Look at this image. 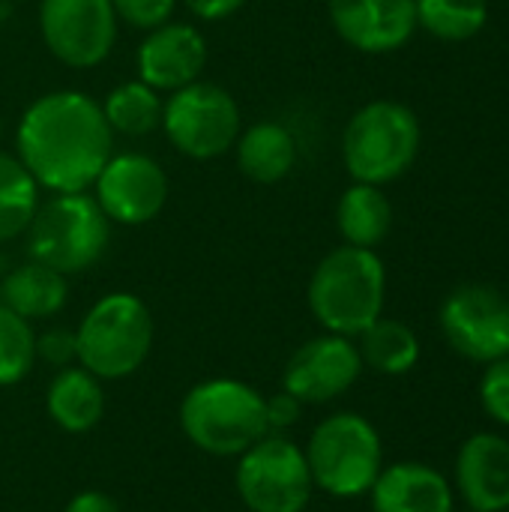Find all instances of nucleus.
<instances>
[{
  "label": "nucleus",
  "mask_w": 509,
  "mask_h": 512,
  "mask_svg": "<svg viewBox=\"0 0 509 512\" xmlns=\"http://www.w3.org/2000/svg\"><path fill=\"white\" fill-rule=\"evenodd\" d=\"M237 168L252 183H279L297 165V138L279 120H258L246 126L234 144Z\"/></svg>",
  "instance_id": "19"
},
{
  "label": "nucleus",
  "mask_w": 509,
  "mask_h": 512,
  "mask_svg": "<svg viewBox=\"0 0 509 512\" xmlns=\"http://www.w3.org/2000/svg\"><path fill=\"white\" fill-rule=\"evenodd\" d=\"M102 114L114 135L126 138H144L162 126V93L147 87L144 81H123L117 84L102 102Z\"/></svg>",
  "instance_id": "22"
},
{
  "label": "nucleus",
  "mask_w": 509,
  "mask_h": 512,
  "mask_svg": "<svg viewBox=\"0 0 509 512\" xmlns=\"http://www.w3.org/2000/svg\"><path fill=\"white\" fill-rule=\"evenodd\" d=\"M183 3L201 21H222V18H231L234 12H240L249 0H183Z\"/></svg>",
  "instance_id": "31"
},
{
  "label": "nucleus",
  "mask_w": 509,
  "mask_h": 512,
  "mask_svg": "<svg viewBox=\"0 0 509 512\" xmlns=\"http://www.w3.org/2000/svg\"><path fill=\"white\" fill-rule=\"evenodd\" d=\"M36 366V333L21 315L0 306V387L21 384Z\"/></svg>",
  "instance_id": "26"
},
{
  "label": "nucleus",
  "mask_w": 509,
  "mask_h": 512,
  "mask_svg": "<svg viewBox=\"0 0 509 512\" xmlns=\"http://www.w3.org/2000/svg\"><path fill=\"white\" fill-rule=\"evenodd\" d=\"M303 453L315 489L342 501L369 495L384 468L381 435L366 417L351 411L321 420Z\"/></svg>",
  "instance_id": "7"
},
{
  "label": "nucleus",
  "mask_w": 509,
  "mask_h": 512,
  "mask_svg": "<svg viewBox=\"0 0 509 512\" xmlns=\"http://www.w3.org/2000/svg\"><path fill=\"white\" fill-rule=\"evenodd\" d=\"M327 12L339 39L363 54L399 51L417 30L414 0H327Z\"/></svg>",
  "instance_id": "15"
},
{
  "label": "nucleus",
  "mask_w": 509,
  "mask_h": 512,
  "mask_svg": "<svg viewBox=\"0 0 509 512\" xmlns=\"http://www.w3.org/2000/svg\"><path fill=\"white\" fill-rule=\"evenodd\" d=\"M363 372V357L348 336L324 333L294 351L282 372V390L303 405H327L348 393Z\"/></svg>",
  "instance_id": "13"
},
{
  "label": "nucleus",
  "mask_w": 509,
  "mask_h": 512,
  "mask_svg": "<svg viewBox=\"0 0 509 512\" xmlns=\"http://www.w3.org/2000/svg\"><path fill=\"white\" fill-rule=\"evenodd\" d=\"M45 411L51 423L69 435H84L99 426L105 414V390L102 381L93 378L81 366L57 369L45 390Z\"/></svg>",
  "instance_id": "18"
},
{
  "label": "nucleus",
  "mask_w": 509,
  "mask_h": 512,
  "mask_svg": "<svg viewBox=\"0 0 509 512\" xmlns=\"http://www.w3.org/2000/svg\"><path fill=\"white\" fill-rule=\"evenodd\" d=\"M303 414V402H297L291 393H276L267 399V429L270 432H285L291 429Z\"/></svg>",
  "instance_id": "30"
},
{
  "label": "nucleus",
  "mask_w": 509,
  "mask_h": 512,
  "mask_svg": "<svg viewBox=\"0 0 509 512\" xmlns=\"http://www.w3.org/2000/svg\"><path fill=\"white\" fill-rule=\"evenodd\" d=\"M159 129L168 135L177 153L210 162L234 150L243 132V114L237 99L225 87L198 78L168 93Z\"/></svg>",
  "instance_id": "8"
},
{
  "label": "nucleus",
  "mask_w": 509,
  "mask_h": 512,
  "mask_svg": "<svg viewBox=\"0 0 509 512\" xmlns=\"http://www.w3.org/2000/svg\"><path fill=\"white\" fill-rule=\"evenodd\" d=\"M357 351L363 357V366H369L381 375H405L420 360L417 333L408 324H402L396 318H384V315L360 333Z\"/></svg>",
  "instance_id": "23"
},
{
  "label": "nucleus",
  "mask_w": 509,
  "mask_h": 512,
  "mask_svg": "<svg viewBox=\"0 0 509 512\" xmlns=\"http://www.w3.org/2000/svg\"><path fill=\"white\" fill-rule=\"evenodd\" d=\"M372 495V512H453V489L444 474L420 462L381 468Z\"/></svg>",
  "instance_id": "17"
},
{
  "label": "nucleus",
  "mask_w": 509,
  "mask_h": 512,
  "mask_svg": "<svg viewBox=\"0 0 509 512\" xmlns=\"http://www.w3.org/2000/svg\"><path fill=\"white\" fill-rule=\"evenodd\" d=\"M111 3H114L117 21L141 33H150L168 24L177 9V0H111Z\"/></svg>",
  "instance_id": "27"
},
{
  "label": "nucleus",
  "mask_w": 509,
  "mask_h": 512,
  "mask_svg": "<svg viewBox=\"0 0 509 512\" xmlns=\"http://www.w3.org/2000/svg\"><path fill=\"white\" fill-rule=\"evenodd\" d=\"M114 153V132L99 99L84 90L36 96L15 129V156L51 195L90 192Z\"/></svg>",
  "instance_id": "1"
},
{
  "label": "nucleus",
  "mask_w": 509,
  "mask_h": 512,
  "mask_svg": "<svg viewBox=\"0 0 509 512\" xmlns=\"http://www.w3.org/2000/svg\"><path fill=\"white\" fill-rule=\"evenodd\" d=\"M234 486L249 512H303L315 492L306 453L279 432L237 456Z\"/></svg>",
  "instance_id": "9"
},
{
  "label": "nucleus",
  "mask_w": 509,
  "mask_h": 512,
  "mask_svg": "<svg viewBox=\"0 0 509 512\" xmlns=\"http://www.w3.org/2000/svg\"><path fill=\"white\" fill-rule=\"evenodd\" d=\"M9 3H27V0H9Z\"/></svg>",
  "instance_id": "33"
},
{
  "label": "nucleus",
  "mask_w": 509,
  "mask_h": 512,
  "mask_svg": "<svg viewBox=\"0 0 509 512\" xmlns=\"http://www.w3.org/2000/svg\"><path fill=\"white\" fill-rule=\"evenodd\" d=\"M309 312L336 336H360L384 315L387 270L375 249L339 246L327 252L309 279Z\"/></svg>",
  "instance_id": "2"
},
{
  "label": "nucleus",
  "mask_w": 509,
  "mask_h": 512,
  "mask_svg": "<svg viewBox=\"0 0 509 512\" xmlns=\"http://www.w3.org/2000/svg\"><path fill=\"white\" fill-rule=\"evenodd\" d=\"M480 399L489 417L509 426V357L486 366V375L480 381Z\"/></svg>",
  "instance_id": "28"
},
{
  "label": "nucleus",
  "mask_w": 509,
  "mask_h": 512,
  "mask_svg": "<svg viewBox=\"0 0 509 512\" xmlns=\"http://www.w3.org/2000/svg\"><path fill=\"white\" fill-rule=\"evenodd\" d=\"M456 486L477 512L509 510V441L492 432L468 438L456 459Z\"/></svg>",
  "instance_id": "16"
},
{
  "label": "nucleus",
  "mask_w": 509,
  "mask_h": 512,
  "mask_svg": "<svg viewBox=\"0 0 509 512\" xmlns=\"http://www.w3.org/2000/svg\"><path fill=\"white\" fill-rule=\"evenodd\" d=\"M417 27L444 42L474 39L489 21V0H414Z\"/></svg>",
  "instance_id": "25"
},
{
  "label": "nucleus",
  "mask_w": 509,
  "mask_h": 512,
  "mask_svg": "<svg viewBox=\"0 0 509 512\" xmlns=\"http://www.w3.org/2000/svg\"><path fill=\"white\" fill-rule=\"evenodd\" d=\"M207 66V39L195 24L168 21L144 33L135 51L138 81L156 93H174L201 78Z\"/></svg>",
  "instance_id": "14"
},
{
  "label": "nucleus",
  "mask_w": 509,
  "mask_h": 512,
  "mask_svg": "<svg viewBox=\"0 0 509 512\" xmlns=\"http://www.w3.org/2000/svg\"><path fill=\"white\" fill-rule=\"evenodd\" d=\"M66 300H69L66 276L30 258L12 267L0 279V306L21 315L24 321L54 318L66 306Z\"/></svg>",
  "instance_id": "20"
},
{
  "label": "nucleus",
  "mask_w": 509,
  "mask_h": 512,
  "mask_svg": "<svg viewBox=\"0 0 509 512\" xmlns=\"http://www.w3.org/2000/svg\"><path fill=\"white\" fill-rule=\"evenodd\" d=\"M36 360L54 366V369H66L78 363V342H75V330L66 327H51L45 333H36Z\"/></svg>",
  "instance_id": "29"
},
{
  "label": "nucleus",
  "mask_w": 509,
  "mask_h": 512,
  "mask_svg": "<svg viewBox=\"0 0 509 512\" xmlns=\"http://www.w3.org/2000/svg\"><path fill=\"white\" fill-rule=\"evenodd\" d=\"M117 30L111 0H39V36L48 54L69 69L105 63L117 45Z\"/></svg>",
  "instance_id": "10"
},
{
  "label": "nucleus",
  "mask_w": 509,
  "mask_h": 512,
  "mask_svg": "<svg viewBox=\"0 0 509 512\" xmlns=\"http://www.w3.org/2000/svg\"><path fill=\"white\" fill-rule=\"evenodd\" d=\"M75 342L81 369L99 381H123L153 351V315L138 294L111 291L84 312Z\"/></svg>",
  "instance_id": "4"
},
{
  "label": "nucleus",
  "mask_w": 509,
  "mask_h": 512,
  "mask_svg": "<svg viewBox=\"0 0 509 512\" xmlns=\"http://www.w3.org/2000/svg\"><path fill=\"white\" fill-rule=\"evenodd\" d=\"M447 342L474 363L509 357V300L492 285H462L441 306Z\"/></svg>",
  "instance_id": "12"
},
{
  "label": "nucleus",
  "mask_w": 509,
  "mask_h": 512,
  "mask_svg": "<svg viewBox=\"0 0 509 512\" xmlns=\"http://www.w3.org/2000/svg\"><path fill=\"white\" fill-rule=\"evenodd\" d=\"M63 512H120V507L111 495L87 489V492H78Z\"/></svg>",
  "instance_id": "32"
},
{
  "label": "nucleus",
  "mask_w": 509,
  "mask_h": 512,
  "mask_svg": "<svg viewBox=\"0 0 509 512\" xmlns=\"http://www.w3.org/2000/svg\"><path fill=\"white\" fill-rule=\"evenodd\" d=\"M468 512H477V510H468Z\"/></svg>",
  "instance_id": "34"
},
{
  "label": "nucleus",
  "mask_w": 509,
  "mask_h": 512,
  "mask_svg": "<svg viewBox=\"0 0 509 512\" xmlns=\"http://www.w3.org/2000/svg\"><path fill=\"white\" fill-rule=\"evenodd\" d=\"M180 429L195 450L216 459H237L270 435L267 396L237 378L201 381L180 402Z\"/></svg>",
  "instance_id": "3"
},
{
  "label": "nucleus",
  "mask_w": 509,
  "mask_h": 512,
  "mask_svg": "<svg viewBox=\"0 0 509 512\" xmlns=\"http://www.w3.org/2000/svg\"><path fill=\"white\" fill-rule=\"evenodd\" d=\"M90 195L102 207L111 225L138 228L153 222L171 195L168 171L147 153L126 150L111 153L105 168L99 171Z\"/></svg>",
  "instance_id": "11"
},
{
  "label": "nucleus",
  "mask_w": 509,
  "mask_h": 512,
  "mask_svg": "<svg viewBox=\"0 0 509 512\" xmlns=\"http://www.w3.org/2000/svg\"><path fill=\"white\" fill-rule=\"evenodd\" d=\"M423 129L417 114L396 99L357 108L342 132V162L354 183L387 186L417 162Z\"/></svg>",
  "instance_id": "6"
},
{
  "label": "nucleus",
  "mask_w": 509,
  "mask_h": 512,
  "mask_svg": "<svg viewBox=\"0 0 509 512\" xmlns=\"http://www.w3.org/2000/svg\"><path fill=\"white\" fill-rule=\"evenodd\" d=\"M336 228L345 246L378 249L393 228V204L384 186L351 183L336 204Z\"/></svg>",
  "instance_id": "21"
},
{
  "label": "nucleus",
  "mask_w": 509,
  "mask_h": 512,
  "mask_svg": "<svg viewBox=\"0 0 509 512\" xmlns=\"http://www.w3.org/2000/svg\"><path fill=\"white\" fill-rule=\"evenodd\" d=\"M24 237L30 261L75 276L102 261L111 243V222L90 192H63L39 201Z\"/></svg>",
  "instance_id": "5"
},
{
  "label": "nucleus",
  "mask_w": 509,
  "mask_h": 512,
  "mask_svg": "<svg viewBox=\"0 0 509 512\" xmlns=\"http://www.w3.org/2000/svg\"><path fill=\"white\" fill-rule=\"evenodd\" d=\"M39 207V186L18 156L0 150V243L24 237Z\"/></svg>",
  "instance_id": "24"
}]
</instances>
